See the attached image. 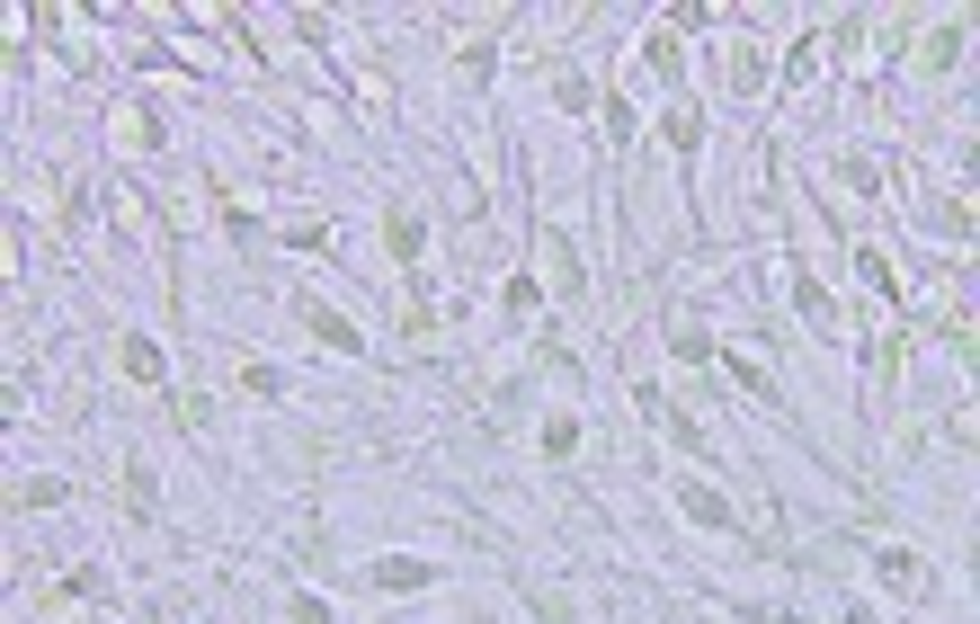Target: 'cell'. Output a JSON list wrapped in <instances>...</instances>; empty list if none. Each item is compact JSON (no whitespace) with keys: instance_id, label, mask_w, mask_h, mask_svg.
Returning <instances> with one entry per match:
<instances>
[{"instance_id":"cell-1","label":"cell","mask_w":980,"mask_h":624,"mask_svg":"<svg viewBox=\"0 0 980 624\" xmlns=\"http://www.w3.org/2000/svg\"><path fill=\"white\" fill-rule=\"evenodd\" d=\"M294 322H303L321 349H357V322H348V312H331L321 294H294Z\"/></svg>"},{"instance_id":"cell-2","label":"cell","mask_w":980,"mask_h":624,"mask_svg":"<svg viewBox=\"0 0 980 624\" xmlns=\"http://www.w3.org/2000/svg\"><path fill=\"white\" fill-rule=\"evenodd\" d=\"M794 303H802V322H811L820 340H838V303L820 294V276H794Z\"/></svg>"},{"instance_id":"cell-3","label":"cell","mask_w":980,"mask_h":624,"mask_svg":"<svg viewBox=\"0 0 980 624\" xmlns=\"http://www.w3.org/2000/svg\"><path fill=\"white\" fill-rule=\"evenodd\" d=\"M838 188H847V197H882V161L847 152V161H838Z\"/></svg>"},{"instance_id":"cell-4","label":"cell","mask_w":980,"mask_h":624,"mask_svg":"<svg viewBox=\"0 0 980 624\" xmlns=\"http://www.w3.org/2000/svg\"><path fill=\"white\" fill-rule=\"evenodd\" d=\"M384 241H393V259H420V241H428V232H420V214H411V205H393V214H384Z\"/></svg>"},{"instance_id":"cell-5","label":"cell","mask_w":980,"mask_h":624,"mask_svg":"<svg viewBox=\"0 0 980 624\" xmlns=\"http://www.w3.org/2000/svg\"><path fill=\"white\" fill-rule=\"evenodd\" d=\"M117 366H125V375H134V384H161V375H170V366H161V349H152V340H125V349H117Z\"/></svg>"},{"instance_id":"cell-6","label":"cell","mask_w":980,"mask_h":624,"mask_svg":"<svg viewBox=\"0 0 980 624\" xmlns=\"http://www.w3.org/2000/svg\"><path fill=\"white\" fill-rule=\"evenodd\" d=\"M375 588H428V562H411V553H384V562H375Z\"/></svg>"},{"instance_id":"cell-7","label":"cell","mask_w":980,"mask_h":624,"mask_svg":"<svg viewBox=\"0 0 980 624\" xmlns=\"http://www.w3.org/2000/svg\"><path fill=\"white\" fill-rule=\"evenodd\" d=\"M660 134H669V152H696V143H705V117H696V108H669Z\"/></svg>"},{"instance_id":"cell-8","label":"cell","mask_w":980,"mask_h":624,"mask_svg":"<svg viewBox=\"0 0 980 624\" xmlns=\"http://www.w3.org/2000/svg\"><path fill=\"white\" fill-rule=\"evenodd\" d=\"M678 509H687V517H705V526H723V517H731V500H723V491H705V482H687V491H678Z\"/></svg>"},{"instance_id":"cell-9","label":"cell","mask_w":980,"mask_h":624,"mask_svg":"<svg viewBox=\"0 0 980 624\" xmlns=\"http://www.w3.org/2000/svg\"><path fill=\"white\" fill-rule=\"evenodd\" d=\"M873 562H882V580H891V588H927V571H918V562H909V553H900V544H882V553H873Z\"/></svg>"},{"instance_id":"cell-10","label":"cell","mask_w":980,"mask_h":624,"mask_svg":"<svg viewBox=\"0 0 980 624\" xmlns=\"http://www.w3.org/2000/svg\"><path fill=\"white\" fill-rule=\"evenodd\" d=\"M641 63L660 72V81H678V72H687V54H678V37H650V46H641Z\"/></svg>"},{"instance_id":"cell-11","label":"cell","mask_w":980,"mask_h":624,"mask_svg":"<svg viewBox=\"0 0 980 624\" xmlns=\"http://www.w3.org/2000/svg\"><path fill=\"white\" fill-rule=\"evenodd\" d=\"M285 615H294V624H331V606H321V597H294Z\"/></svg>"},{"instance_id":"cell-12","label":"cell","mask_w":980,"mask_h":624,"mask_svg":"<svg viewBox=\"0 0 980 624\" xmlns=\"http://www.w3.org/2000/svg\"><path fill=\"white\" fill-rule=\"evenodd\" d=\"M776 624H811V615H776Z\"/></svg>"}]
</instances>
